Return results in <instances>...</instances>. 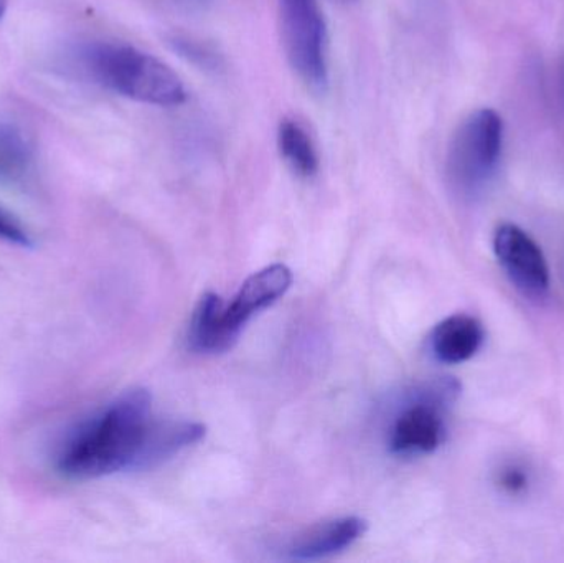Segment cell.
<instances>
[{
	"label": "cell",
	"mask_w": 564,
	"mask_h": 563,
	"mask_svg": "<svg viewBox=\"0 0 564 563\" xmlns=\"http://www.w3.org/2000/svg\"><path fill=\"white\" fill-rule=\"evenodd\" d=\"M152 423L151 393H122L69 433L56 453V472L69 481L142 472Z\"/></svg>",
	"instance_id": "1"
},
{
	"label": "cell",
	"mask_w": 564,
	"mask_h": 563,
	"mask_svg": "<svg viewBox=\"0 0 564 563\" xmlns=\"http://www.w3.org/2000/svg\"><path fill=\"white\" fill-rule=\"evenodd\" d=\"M291 270L271 264L245 281L230 304L218 294L207 293L195 307L188 344L195 353L224 354L240 339L251 317L273 306L291 288Z\"/></svg>",
	"instance_id": "2"
},
{
	"label": "cell",
	"mask_w": 564,
	"mask_h": 563,
	"mask_svg": "<svg viewBox=\"0 0 564 563\" xmlns=\"http://www.w3.org/2000/svg\"><path fill=\"white\" fill-rule=\"evenodd\" d=\"M82 59L96 83L134 101L178 106L187 98L177 73L135 46L93 43L83 50Z\"/></svg>",
	"instance_id": "3"
},
{
	"label": "cell",
	"mask_w": 564,
	"mask_h": 563,
	"mask_svg": "<svg viewBox=\"0 0 564 563\" xmlns=\"http://www.w3.org/2000/svg\"><path fill=\"white\" fill-rule=\"evenodd\" d=\"M503 148V121L490 108L477 109L457 129L447 152V177L464 194L482 187L496 172Z\"/></svg>",
	"instance_id": "4"
},
{
	"label": "cell",
	"mask_w": 564,
	"mask_h": 563,
	"mask_svg": "<svg viewBox=\"0 0 564 563\" xmlns=\"http://www.w3.org/2000/svg\"><path fill=\"white\" fill-rule=\"evenodd\" d=\"M459 386L451 379L427 383L408 400L390 430V450L398 456L436 452L446 435L444 410L456 399Z\"/></svg>",
	"instance_id": "5"
},
{
	"label": "cell",
	"mask_w": 564,
	"mask_h": 563,
	"mask_svg": "<svg viewBox=\"0 0 564 563\" xmlns=\"http://www.w3.org/2000/svg\"><path fill=\"white\" fill-rule=\"evenodd\" d=\"M285 52L299 78L315 91L328 83L327 26L318 0H280Z\"/></svg>",
	"instance_id": "6"
},
{
	"label": "cell",
	"mask_w": 564,
	"mask_h": 563,
	"mask_svg": "<svg viewBox=\"0 0 564 563\" xmlns=\"http://www.w3.org/2000/svg\"><path fill=\"white\" fill-rule=\"evenodd\" d=\"M494 253L513 286L529 297L545 296L550 291V268L540 245L525 230L502 224L494 234Z\"/></svg>",
	"instance_id": "7"
},
{
	"label": "cell",
	"mask_w": 564,
	"mask_h": 563,
	"mask_svg": "<svg viewBox=\"0 0 564 563\" xmlns=\"http://www.w3.org/2000/svg\"><path fill=\"white\" fill-rule=\"evenodd\" d=\"M367 531V522L360 518H341L325 522L295 539L288 549L292 561H321L340 554L351 548Z\"/></svg>",
	"instance_id": "8"
},
{
	"label": "cell",
	"mask_w": 564,
	"mask_h": 563,
	"mask_svg": "<svg viewBox=\"0 0 564 563\" xmlns=\"http://www.w3.org/2000/svg\"><path fill=\"white\" fill-rule=\"evenodd\" d=\"M484 326L469 314H454L434 327L430 337L431 353L447 366L467 362L482 347Z\"/></svg>",
	"instance_id": "9"
},
{
	"label": "cell",
	"mask_w": 564,
	"mask_h": 563,
	"mask_svg": "<svg viewBox=\"0 0 564 563\" xmlns=\"http://www.w3.org/2000/svg\"><path fill=\"white\" fill-rule=\"evenodd\" d=\"M278 145L285 164L301 175L314 177L318 171V152L314 138L297 119H282L278 129Z\"/></svg>",
	"instance_id": "10"
},
{
	"label": "cell",
	"mask_w": 564,
	"mask_h": 563,
	"mask_svg": "<svg viewBox=\"0 0 564 563\" xmlns=\"http://www.w3.org/2000/svg\"><path fill=\"white\" fill-rule=\"evenodd\" d=\"M32 167V148L15 126L0 122V181L20 182Z\"/></svg>",
	"instance_id": "11"
},
{
	"label": "cell",
	"mask_w": 564,
	"mask_h": 563,
	"mask_svg": "<svg viewBox=\"0 0 564 563\" xmlns=\"http://www.w3.org/2000/svg\"><path fill=\"white\" fill-rule=\"evenodd\" d=\"M0 240L22 248H29L33 245L32 237H30L29 230L23 227L22 221L9 212L3 210V208H0Z\"/></svg>",
	"instance_id": "12"
},
{
	"label": "cell",
	"mask_w": 564,
	"mask_h": 563,
	"mask_svg": "<svg viewBox=\"0 0 564 563\" xmlns=\"http://www.w3.org/2000/svg\"><path fill=\"white\" fill-rule=\"evenodd\" d=\"M175 50L182 53L185 58L192 59L198 65L205 66V68H212L217 65V56L207 46L200 45V43L192 42V40L175 39Z\"/></svg>",
	"instance_id": "13"
},
{
	"label": "cell",
	"mask_w": 564,
	"mask_h": 563,
	"mask_svg": "<svg viewBox=\"0 0 564 563\" xmlns=\"http://www.w3.org/2000/svg\"><path fill=\"white\" fill-rule=\"evenodd\" d=\"M527 483H529V478H527L523 469L517 468V466L503 469L502 475H500V486L512 495L525 491Z\"/></svg>",
	"instance_id": "14"
},
{
	"label": "cell",
	"mask_w": 564,
	"mask_h": 563,
	"mask_svg": "<svg viewBox=\"0 0 564 563\" xmlns=\"http://www.w3.org/2000/svg\"><path fill=\"white\" fill-rule=\"evenodd\" d=\"M7 10V0H0V19H2L3 13Z\"/></svg>",
	"instance_id": "15"
}]
</instances>
